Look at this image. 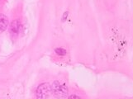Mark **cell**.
<instances>
[{
    "instance_id": "obj_1",
    "label": "cell",
    "mask_w": 133,
    "mask_h": 99,
    "mask_svg": "<svg viewBox=\"0 0 133 99\" xmlns=\"http://www.w3.org/2000/svg\"><path fill=\"white\" fill-rule=\"evenodd\" d=\"M51 93L57 98H65L68 95V88L65 83L55 81L51 84Z\"/></svg>"
},
{
    "instance_id": "obj_2",
    "label": "cell",
    "mask_w": 133,
    "mask_h": 99,
    "mask_svg": "<svg viewBox=\"0 0 133 99\" xmlns=\"http://www.w3.org/2000/svg\"><path fill=\"white\" fill-rule=\"evenodd\" d=\"M51 93V85L47 83L40 84L36 89V97L38 99H46Z\"/></svg>"
},
{
    "instance_id": "obj_3",
    "label": "cell",
    "mask_w": 133,
    "mask_h": 99,
    "mask_svg": "<svg viewBox=\"0 0 133 99\" xmlns=\"http://www.w3.org/2000/svg\"><path fill=\"white\" fill-rule=\"evenodd\" d=\"M8 26V17L0 13V31H5Z\"/></svg>"
},
{
    "instance_id": "obj_4",
    "label": "cell",
    "mask_w": 133,
    "mask_h": 99,
    "mask_svg": "<svg viewBox=\"0 0 133 99\" xmlns=\"http://www.w3.org/2000/svg\"><path fill=\"white\" fill-rule=\"evenodd\" d=\"M19 30H20V23H19V21L18 20H14L10 26V31H11V33L17 35L18 32H19Z\"/></svg>"
},
{
    "instance_id": "obj_5",
    "label": "cell",
    "mask_w": 133,
    "mask_h": 99,
    "mask_svg": "<svg viewBox=\"0 0 133 99\" xmlns=\"http://www.w3.org/2000/svg\"><path fill=\"white\" fill-rule=\"evenodd\" d=\"M55 51H56V53L58 55H61V56L66 55V51L64 48H56L55 50Z\"/></svg>"
},
{
    "instance_id": "obj_6",
    "label": "cell",
    "mask_w": 133,
    "mask_h": 99,
    "mask_svg": "<svg viewBox=\"0 0 133 99\" xmlns=\"http://www.w3.org/2000/svg\"><path fill=\"white\" fill-rule=\"evenodd\" d=\"M69 99H81L79 97H78L77 95H71L69 97Z\"/></svg>"
},
{
    "instance_id": "obj_7",
    "label": "cell",
    "mask_w": 133,
    "mask_h": 99,
    "mask_svg": "<svg viewBox=\"0 0 133 99\" xmlns=\"http://www.w3.org/2000/svg\"><path fill=\"white\" fill-rule=\"evenodd\" d=\"M67 15H68V12H65V13H64L63 17H62V22H64L67 18Z\"/></svg>"
}]
</instances>
